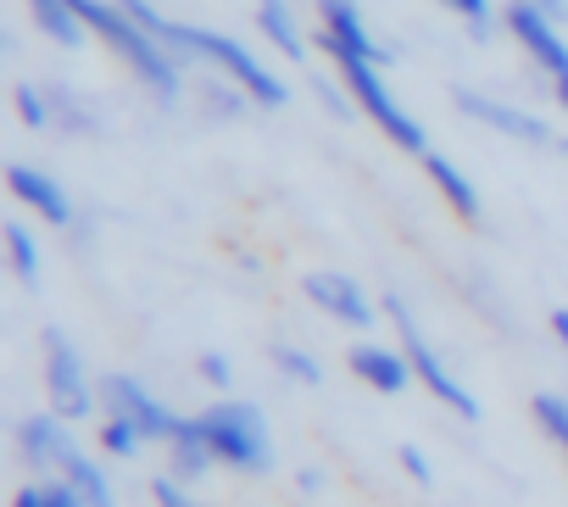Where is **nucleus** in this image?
<instances>
[{
  "label": "nucleus",
  "instance_id": "obj_24",
  "mask_svg": "<svg viewBox=\"0 0 568 507\" xmlns=\"http://www.w3.org/2000/svg\"><path fill=\"white\" fill-rule=\"evenodd\" d=\"M34 501H40V507H90V501H84V496H79V490H73L62 474H51V479H34Z\"/></svg>",
  "mask_w": 568,
  "mask_h": 507
},
{
  "label": "nucleus",
  "instance_id": "obj_19",
  "mask_svg": "<svg viewBox=\"0 0 568 507\" xmlns=\"http://www.w3.org/2000/svg\"><path fill=\"white\" fill-rule=\"evenodd\" d=\"M7 263H12V274H18L23 291L40 285V240H34L29 223H7Z\"/></svg>",
  "mask_w": 568,
  "mask_h": 507
},
{
  "label": "nucleus",
  "instance_id": "obj_29",
  "mask_svg": "<svg viewBox=\"0 0 568 507\" xmlns=\"http://www.w3.org/2000/svg\"><path fill=\"white\" fill-rule=\"evenodd\" d=\"M551 341L568 352V307H557V313H551Z\"/></svg>",
  "mask_w": 568,
  "mask_h": 507
},
{
  "label": "nucleus",
  "instance_id": "obj_21",
  "mask_svg": "<svg viewBox=\"0 0 568 507\" xmlns=\"http://www.w3.org/2000/svg\"><path fill=\"white\" fill-rule=\"evenodd\" d=\"M267 363L291 379V385H324V368H318V357L313 352H302V346H291V341H278L273 352H267Z\"/></svg>",
  "mask_w": 568,
  "mask_h": 507
},
{
  "label": "nucleus",
  "instance_id": "obj_31",
  "mask_svg": "<svg viewBox=\"0 0 568 507\" xmlns=\"http://www.w3.org/2000/svg\"><path fill=\"white\" fill-rule=\"evenodd\" d=\"M551 90H557V107L568 112V79H562V84H551Z\"/></svg>",
  "mask_w": 568,
  "mask_h": 507
},
{
  "label": "nucleus",
  "instance_id": "obj_17",
  "mask_svg": "<svg viewBox=\"0 0 568 507\" xmlns=\"http://www.w3.org/2000/svg\"><path fill=\"white\" fill-rule=\"evenodd\" d=\"M62 479L90 501V507H118V490H112V474L101 468V457H90L84 446H73V457L62 463Z\"/></svg>",
  "mask_w": 568,
  "mask_h": 507
},
{
  "label": "nucleus",
  "instance_id": "obj_16",
  "mask_svg": "<svg viewBox=\"0 0 568 507\" xmlns=\"http://www.w3.org/2000/svg\"><path fill=\"white\" fill-rule=\"evenodd\" d=\"M256 29L267 34V45L284 57V62H307V34L291 12V0H256Z\"/></svg>",
  "mask_w": 568,
  "mask_h": 507
},
{
  "label": "nucleus",
  "instance_id": "obj_4",
  "mask_svg": "<svg viewBox=\"0 0 568 507\" xmlns=\"http://www.w3.org/2000/svg\"><path fill=\"white\" fill-rule=\"evenodd\" d=\"M385 318L396 324V335H402V352H407V363H413V374H418V385L446 407V413H457L463 424H474L479 418V396L440 363V352L429 346V335L418 329V318H413V307L402 302V296H385Z\"/></svg>",
  "mask_w": 568,
  "mask_h": 507
},
{
  "label": "nucleus",
  "instance_id": "obj_15",
  "mask_svg": "<svg viewBox=\"0 0 568 507\" xmlns=\"http://www.w3.org/2000/svg\"><path fill=\"white\" fill-rule=\"evenodd\" d=\"M418 162H424L429 184H435V190L446 195V206H452V212H457L463 223H479V190H474V179H468V173H463V168H457L452 156H440L435 145H429V151H424Z\"/></svg>",
  "mask_w": 568,
  "mask_h": 507
},
{
  "label": "nucleus",
  "instance_id": "obj_18",
  "mask_svg": "<svg viewBox=\"0 0 568 507\" xmlns=\"http://www.w3.org/2000/svg\"><path fill=\"white\" fill-rule=\"evenodd\" d=\"M29 12H34V23H40V34L45 40H57V45H84V23H79V12H73V0H29Z\"/></svg>",
  "mask_w": 568,
  "mask_h": 507
},
{
  "label": "nucleus",
  "instance_id": "obj_14",
  "mask_svg": "<svg viewBox=\"0 0 568 507\" xmlns=\"http://www.w3.org/2000/svg\"><path fill=\"white\" fill-rule=\"evenodd\" d=\"M212 468H217V452H212V440H206V429H201V413H195V418L179 413V429L168 435V474H179L184 485H195V479H206Z\"/></svg>",
  "mask_w": 568,
  "mask_h": 507
},
{
  "label": "nucleus",
  "instance_id": "obj_3",
  "mask_svg": "<svg viewBox=\"0 0 568 507\" xmlns=\"http://www.w3.org/2000/svg\"><path fill=\"white\" fill-rule=\"evenodd\" d=\"M201 429H206L223 468H234V474H267L273 468V429H267V413L256 402L217 396L201 413Z\"/></svg>",
  "mask_w": 568,
  "mask_h": 507
},
{
  "label": "nucleus",
  "instance_id": "obj_23",
  "mask_svg": "<svg viewBox=\"0 0 568 507\" xmlns=\"http://www.w3.org/2000/svg\"><path fill=\"white\" fill-rule=\"evenodd\" d=\"M535 424L562 446V457H568V396H557V391H540L535 396Z\"/></svg>",
  "mask_w": 568,
  "mask_h": 507
},
{
  "label": "nucleus",
  "instance_id": "obj_10",
  "mask_svg": "<svg viewBox=\"0 0 568 507\" xmlns=\"http://www.w3.org/2000/svg\"><path fill=\"white\" fill-rule=\"evenodd\" d=\"M7 190H12V201H23L34 217H45L51 229H68L79 212H73V195L62 190V179L57 173H45V168H34V162H12L7 168Z\"/></svg>",
  "mask_w": 568,
  "mask_h": 507
},
{
  "label": "nucleus",
  "instance_id": "obj_28",
  "mask_svg": "<svg viewBox=\"0 0 568 507\" xmlns=\"http://www.w3.org/2000/svg\"><path fill=\"white\" fill-rule=\"evenodd\" d=\"M402 468H407L413 485H435V468H429V457L418 446H402Z\"/></svg>",
  "mask_w": 568,
  "mask_h": 507
},
{
  "label": "nucleus",
  "instance_id": "obj_20",
  "mask_svg": "<svg viewBox=\"0 0 568 507\" xmlns=\"http://www.w3.org/2000/svg\"><path fill=\"white\" fill-rule=\"evenodd\" d=\"M95 440H101V452L106 457H118V463H134L151 440L129 424V418H112V413H101V429H95Z\"/></svg>",
  "mask_w": 568,
  "mask_h": 507
},
{
  "label": "nucleus",
  "instance_id": "obj_13",
  "mask_svg": "<svg viewBox=\"0 0 568 507\" xmlns=\"http://www.w3.org/2000/svg\"><path fill=\"white\" fill-rule=\"evenodd\" d=\"M346 368H352V374H357L368 391H379V396H402L407 385H418V374H413L407 352H402V346H379V341H363V346H352Z\"/></svg>",
  "mask_w": 568,
  "mask_h": 507
},
{
  "label": "nucleus",
  "instance_id": "obj_7",
  "mask_svg": "<svg viewBox=\"0 0 568 507\" xmlns=\"http://www.w3.org/2000/svg\"><path fill=\"white\" fill-rule=\"evenodd\" d=\"M101 413L129 418L151 446H168V435L179 429V413H173L162 396H151L134 374H106V379H101Z\"/></svg>",
  "mask_w": 568,
  "mask_h": 507
},
{
  "label": "nucleus",
  "instance_id": "obj_22",
  "mask_svg": "<svg viewBox=\"0 0 568 507\" xmlns=\"http://www.w3.org/2000/svg\"><path fill=\"white\" fill-rule=\"evenodd\" d=\"M51 101H57L51 90H40V84H18V118H23V129H57L62 118H57Z\"/></svg>",
  "mask_w": 568,
  "mask_h": 507
},
{
  "label": "nucleus",
  "instance_id": "obj_5",
  "mask_svg": "<svg viewBox=\"0 0 568 507\" xmlns=\"http://www.w3.org/2000/svg\"><path fill=\"white\" fill-rule=\"evenodd\" d=\"M45 402L68 424H84L101 407V385H90V368L62 329H45Z\"/></svg>",
  "mask_w": 568,
  "mask_h": 507
},
{
  "label": "nucleus",
  "instance_id": "obj_26",
  "mask_svg": "<svg viewBox=\"0 0 568 507\" xmlns=\"http://www.w3.org/2000/svg\"><path fill=\"white\" fill-rule=\"evenodd\" d=\"M195 374H201V385H212V391H223V396H229V385H234V363H229L223 352H201V357H195Z\"/></svg>",
  "mask_w": 568,
  "mask_h": 507
},
{
  "label": "nucleus",
  "instance_id": "obj_30",
  "mask_svg": "<svg viewBox=\"0 0 568 507\" xmlns=\"http://www.w3.org/2000/svg\"><path fill=\"white\" fill-rule=\"evenodd\" d=\"M12 507H40V501H34V479H29V485H23V490L12 496Z\"/></svg>",
  "mask_w": 568,
  "mask_h": 507
},
{
  "label": "nucleus",
  "instance_id": "obj_32",
  "mask_svg": "<svg viewBox=\"0 0 568 507\" xmlns=\"http://www.w3.org/2000/svg\"><path fill=\"white\" fill-rule=\"evenodd\" d=\"M540 7H546V12H557V18H562V0H540Z\"/></svg>",
  "mask_w": 568,
  "mask_h": 507
},
{
  "label": "nucleus",
  "instance_id": "obj_11",
  "mask_svg": "<svg viewBox=\"0 0 568 507\" xmlns=\"http://www.w3.org/2000/svg\"><path fill=\"white\" fill-rule=\"evenodd\" d=\"M302 291H307V302L318 307V313H329L335 324H346V329H368L374 318H379V307L368 302V291L352 280V274H307L302 280Z\"/></svg>",
  "mask_w": 568,
  "mask_h": 507
},
{
  "label": "nucleus",
  "instance_id": "obj_27",
  "mask_svg": "<svg viewBox=\"0 0 568 507\" xmlns=\"http://www.w3.org/2000/svg\"><path fill=\"white\" fill-rule=\"evenodd\" d=\"M151 501H156V507H201L179 474H156V479H151Z\"/></svg>",
  "mask_w": 568,
  "mask_h": 507
},
{
  "label": "nucleus",
  "instance_id": "obj_25",
  "mask_svg": "<svg viewBox=\"0 0 568 507\" xmlns=\"http://www.w3.org/2000/svg\"><path fill=\"white\" fill-rule=\"evenodd\" d=\"M446 12H457L463 23H468V34L474 40H490V0H440Z\"/></svg>",
  "mask_w": 568,
  "mask_h": 507
},
{
  "label": "nucleus",
  "instance_id": "obj_6",
  "mask_svg": "<svg viewBox=\"0 0 568 507\" xmlns=\"http://www.w3.org/2000/svg\"><path fill=\"white\" fill-rule=\"evenodd\" d=\"M501 29L518 40V51H524L551 84L568 79V40H562V29H557V12H546L540 0H507Z\"/></svg>",
  "mask_w": 568,
  "mask_h": 507
},
{
  "label": "nucleus",
  "instance_id": "obj_1",
  "mask_svg": "<svg viewBox=\"0 0 568 507\" xmlns=\"http://www.w3.org/2000/svg\"><path fill=\"white\" fill-rule=\"evenodd\" d=\"M73 12H79V23L134 73V84L156 101V107H179L184 101V79H190V68L151 34V29H140L118 0H73Z\"/></svg>",
  "mask_w": 568,
  "mask_h": 507
},
{
  "label": "nucleus",
  "instance_id": "obj_9",
  "mask_svg": "<svg viewBox=\"0 0 568 507\" xmlns=\"http://www.w3.org/2000/svg\"><path fill=\"white\" fill-rule=\"evenodd\" d=\"M73 424L62 418V413H34V418H23L18 424V452H23V463L34 468V479H51V474H62V463L73 457Z\"/></svg>",
  "mask_w": 568,
  "mask_h": 507
},
{
  "label": "nucleus",
  "instance_id": "obj_2",
  "mask_svg": "<svg viewBox=\"0 0 568 507\" xmlns=\"http://www.w3.org/2000/svg\"><path fill=\"white\" fill-rule=\"evenodd\" d=\"M324 45V40H318ZM324 57L335 62V73H341V84L352 90V101H357V112L396 145V151H407V156H424L429 151V134H424V123L396 101V90H390V79H385V68L379 62H368V57H357V51H341V45H324Z\"/></svg>",
  "mask_w": 568,
  "mask_h": 507
},
{
  "label": "nucleus",
  "instance_id": "obj_12",
  "mask_svg": "<svg viewBox=\"0 0 568 507\" xmlns=\"http://www.w3.org/2000/svg\"><path fill=\"white\" fill-rule=\"evenodd\" d=\"M318 40L324 45H341V51H357L368 62H390V51L374 40L368 18H363V0H318Z\"/></svg>",
  "mask_w": 568,
  "mask_h": 507
},
{
  "label": "nucleus",
  "instance_id": "obj_8",
  "mask_svg": "<svg viewBox=\"0 0 568 507\" xmlns=\"http://www.w3.org/2000/svg\"><path fill=\"white\" fill-rule=\"evenodd\" d=\"M452 101H457V112H463L468 123H479V129H496V134H507V140H518V145H551V123L535 118V112H524V107L490 101L485 90H468V84H463Z\"/></svg>",
  "mask_w": 568,
  "mask_h": 507
}]
</instances>
